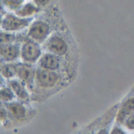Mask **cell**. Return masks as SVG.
Returning <instances> with one entry per match:
<instances>
[{
	"instance_id": "obj_18",
	"label": "cell",
	"mask_w": 134,
	"mask_h": 134,
	"mask_svg": "<svg viewBox=\"0 0 134 134\" xmlns=\"http://www.w3.org/2000/svg\"><path fill=\"white\" fill-rule=\"evenodd\" d=\"M110 134H125V132L121 128H120L118 126H114L113 129H111Z\"/></svg>"
},
{
	"instance_id": "obj_24",
	"label": "cell",
	"mask_w": 134,
	"mask_h": 134,
	"mask_svg": "<svg viewBox=\"0 0 134 134\" xmlns=\"http://www.w3.org/2000/svg\"><path fill=\"white\" fill-rule=\"evenodd\" d=\"M3 78H2V77H1V76H0V85H1L3 84Z\"/></svg>"
},
{
	"instance_id": "obj_17",
	"label": "cell",
	"mask_w": 134,
	"mask_h": 134,
	"mask_svg": "<svg viewBox=\"0 0 134 134\" xmlns=\"http://www.w3.org/2000/svg\"><path fill=\"white\" fill-rule=\"evenodd\" d=\"M124 125L129 130H134V114L126 118L124 122Z\"/></svg>"
},
{
	"instance_id": "obj_25",
	"label": "cell",
	"mask_w": 134,
	"mask_h": 134,
	"mask_svg": "<svg viewBox=\"0 0 134 134\" xmlns=\"http://www.w3.org/2000/svg\"><path fill=\"white\" fill-rule=\"evenodd\" d=\"M84 134H92V133H91V132H86V133H84Z\"/></svg>"
},
{
	"instance_id": "obj_5",
	"label": "cell",
	"mask_w": 134,
	"mask_h": 134,
	"mask_svg": "<svg viewBox=\"0 0 134 134\" xmlns=\"http://www.w3.org/2000/svg\"><path fill=\"white\" fill-rule=\"evenodd\" d=\"M46 47L55 55H64L69 51L68 43L62 36L57 35H54L47 40Z\"/></svg>"
},
{
	"instance_id": "obj_23",
	"label": "cell",
	"mask_w": 134,
	"mask_h": 134,
	"mask_svg": "<svg viewBox=\"0 0 134 134\" xmlns=\"http://www.w3.org/2000/svg\"><path fill=\"white\" fill-rule=\"evenodd\" d=\"M3 3L1 1H0V11L3 10Z\"/></svg>"
},
{
	"instance_id": "obj_16",
	"label": "cell",
	"mask_w": 134,
	"mask_h": 134,
	"mask_svg": "<svg viewBox=\"0 0 134 134\" xmlns=\"http://www.w3.org/2000/svg\"><path fill=\"white\" fill-rule=\"evenodd\" d=\"M23 2L24 1H21V0H18V1H7V0H6V1L3 2V6L8 7V9L17 11L24 4Z\"/></svg>"
},
{
	"instance_id": "obj_15",
	"label": "cell",
	"mask_w": 134,
	"mask_h": 134,
	"mask_svg": "<svg viewBox=\"0 0 134 134\" xmlns=\"http://www.w3.org/2000/svg\"><path fill=\"white\" fill-rule=\"evenodd\" d=\"M14 98L13 90L9 88L0 89V99L3 101H10Z\"/></svg>"
},
{
	"instance_id": "obj_1",
	"label": "cell",
	"mask_w": 134,
	"mask_h": 134,
	"mask_svg": "<svg viewBox=\"0 0 134 134\" xmlns=\"http://www.w3.org/2000/svg\"><path fill=\"white\" fill-rule=\"evenodd\" d=\"M41 49L39 44L32 40H29L24 42L21 48V57L27 63H33L40 58Z\"/></svg>"
},
{
	"instance_id": "obj_20",
	"label": "cell",
	"mask_w": 134,
	"mask_h": 134,
	"mask_svg": "<svg viewBox=\"0 0 134 134\" xmlns=\"http://www.w3.org/2000/svg\"><path fill=\"white\" fill-rule=\"evenodd\" d=\"M7 113L6 111L3 109V108H0V119H3L6 118Z\"/></svg>"
},
{
	"instance_id": "obj_22",
	"label": "cell",
	"mask_w": 134,
	"mask_h": 134,
	"mask_svg": "<svg viewBox=\"0 0 134 134\" xmlns=\"http://www.w3.org/2000/svg\"><path fill=\"white\" fill-rule=\"evenodd\" d=\"M3 14H1V12H0V26H2V24H3Z\"/></svg>"
},
{
	"instance_id": "obj_3",
	"label": "cell",
	"mask_w": 134,
	"mask_h": 134,
	"mask_svg": "<svg viewBox=\"0 0 134 134\" xmlns=\"http://www.w3.org/2000/svg\"><path fill=\"white\" fill-rule=\"evenodd\" d=\"M50 30V26L47 22L38 20L31 25L29 29V36L36 43H41L47 38Z\"/></svg>"
},
{
	"instance_id": "obj_26",
	"label": "cell",
	"mask_w": 134,
	"mask_h": 134,
	"mask_svg": "<svg viewBox=\"0 0 134 134\" xmlns=\"http://www.w3.org/2000/svg\"><path fill=\"white\" fill-rule=\"evenodd\" d=\"M130 134H132V133H130Z\"/></svg>"
},
{
	"instance_id": "obj_12",
	"label": "cell",
	"mask_w": 134,
	"mask_h": 134,
	"mask_svg": "<svg viewBox=\"0 0 134 134\" xmlns=\"http://www.w3.org/2000/svg\"><path fill=\"white\" fill-rule=\"evenodd\" d=\"M10 84L12 90L16 93V95H18V97H20L21 99H26L28 97L27 91L25 90V88L21 82H20L18 80H12L10 82Z\"/></svg>"
},
{
	"instance_id": "obj_7",
	"label": "cell",
	"mask_w": 134,
	"mask_h": 134,
	"mask_svg": "<svg viewBox=\"0 0 134 134\" xmlns=\"http://www.w3.org/2000/svg\"><path fill=\"white\" fill-rule=\"evenodd\" d=\"M133 114H134V96L126 99L121 103L116 118L117 123L124 124L126 118Z\"/></svg>"
},
{
	"instance_id": "obj_6",
	"label": "cell",
	"mask_w": 134,
	"mask_h": 134,
	"mask_svg": "<svg viewBox=\"0 0 134 134\" xmlns=\"http://www.w3.org/2000/svg\"><path fill=\"white\" fill-rule=\"evenodd\" d=\"M17 76L25 84L32 85L34 78H36V71L33 67L28 63L16 65Z\"/></svg>"
},
{
	"instance_id": "obj_13",
	"label": "cell",
	"mask_w": 134,
	"mask_h": 134,
	"mask_svg": "<svg viewBox=\"0 0 134 134\" xmlns=\"http://www.w3.org/2000/svg\"><path fill=\"white\" fill-rule=\"evenodd\" d=\"M0 73L6 78H12L17 75L15 64H5L0 67Z\"/></svg>"
},
{
	"instance_id": "obj_14",
	"label": "cell",
	"mask_w": 134,
	"mask_h": 134,
	"mask_svg": "<svg viewBox=\"0 0 134 134\" xmlns=\"http://www.w3.org/2000/svg\"><path fill=\"white\" fill-rule=\"evenodd\" d=\"M15 40V35L10 32H0V48L12 44Z\"/></svg>"
},
{
	"instance_id": "obj_2",
	"label": "cell",
	"mask_w": 134,
	"mask_h": 134,
	"mask_svg": "<svg viewBox=\"0 0 134 134\" xmlns=\"http://www.w3.org/2000/svg\"><path fill=\"white\" fill-rule=\"evenodd\" d=\"M31 21V18H23L14 14H7L3 21L2 29L7 32L19 31L27 27Z\"/></svg>"
},
{
	"instance_id": "obj_10",
	"label": "cell",
	"mask_w": 134,
	"mask_h": 134,
	"mask_svg": "<svg viewBox=\"0 0 134 134\" xmlns=\"http://www.w3.org/2000/svg\"><path fill=\"white\" fill-rule=\"evenodd\" d=\"M39 10V8L36 4H33L32 3H28L25 4H23L21 7L16 11V15L18 17L23 18H29V16L33 15Z\"/></svg>"
},
{
	"instance_id": "obj_19",
	"label": "cell",
	"mask_w": 134,
	"mask_h": 134,
	"mask_svg": "<svg viewBox=\"0 0 134 134\" xmlns=\"http://www.w3.org/2000/svg\"><path fill=\"white\" fill-rule=\"evenodd\" d=\"M48 3V1H35V4L37 5V7L40 6H45Z\"/></svg>"
},
{
	"instance_id": "obj_11",
	"label": "cell",
	"mask_w": 134,
	"mask_h": 134,
	"mask_svg": "<svg viewBox=\"0 0 134 134\" xmlns=\"http://www.w3.org/2000/svg\"><path fill=\"white\" fill-rule=\"evenodd\" d=\"M8 108H9L11 114L15 118H18V119L23 118H25V116L26 114L25 108L20 103H12L8 106Z\"/></svg>"
},
{
	"instance_id": "obj_9",
	"label": "cell",
	"mask_w": 134,
	"mask_h": 134,
	"mask_svg": "<svg viewBox=\"0 0 134 134\" xmlns=\"http://www.w3.org/2000/svg\"><path fill=\"white\" fill-rule=\"evenodd\" d=\"M21 54V48L16 44H9L0 48V56L6 61H14Z\"/></svg>"
},
{
	"instance_id": "obj_4",
	"label": "cell",
	"mask_w": 134,
	"mask_h": 134,
	"mask_svg": "<svg viewBox=\"0 0 134 134\" xmlns=\"http://www.w3.org/2000/svg\"><path fill=\"white\" fill-rule=\"evenodd\" d=\"M36 80L38 85L43 88H52L55 86L58 81L59 76L54 71L38 69L36 71Z\"/></svg>"
},
{
	"instance_id": "obj_8",
	"label": "cell",
	"mask_w": 134,
	"mask_h": 134,
	"mask_svg": "<svg viewBox=\"0 0 134 134\" xmlns=\"http://www.w3.org/2000/svg\"><path fill=\"white\" fill-rule=\"evenodd\" d=\"M39 65L41 69L55 71L60 66V61L58 55H55L52 53H46L43 54L40 60Z\"/></svg>"
},
{
	"instance_id": "obj_21",
	"label": "cell",
	"mask_w": 134,
	"mask_h": 134,
	"mask_svg": "<svg viewBox=\"0 0 134 134\" xmlns=\"http://www.w3.org/2000/svg\"><path fill=\"white\" fill-rule=\"evenodd\" d=\"M96 134H110V133H109V132H108L107 129H101L100 130H99V131L97 132Z\"/></svg>"
}]
</instances>
